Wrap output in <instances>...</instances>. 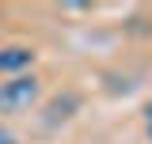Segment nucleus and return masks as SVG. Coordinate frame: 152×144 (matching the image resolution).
I'll return each mask as SVG.
<instances>
[{
  "label": "nucleus",
  "mask_w": 152,
  "mask_h": 144,
  "mask_svg": "<svg viewBox=\"0 0 152 144\" xmlns=\"http://www.w3.org/2000/svg\"><path fill=\"white\" fill-rule=\"evenodd\" d=\"M42 99V80L34 72H23L0 84V114H27L31 106H38Z\"/></svg>",
  "instance_id": "f257e3e1"
},
{
  "label": "nucleus",
  "mask_w": 152,
  "mask_h": 144,
  "mask_svg": "<svg viewBox=\"0 0 152 144\" xmlns=\"http://www.w3.org/2000/svg\"><path fill=\"white\" fill-rule=\"evenodd\" d=\"M0 144H19V137H15L8 125H0Z\"/></svg>",
  "instance_id": "39448f33"
},
{
  "label": "nucleus",
  "mask_w": 152,
  "mask_h": 144,
  "mask_svg": "<svg viewBox=\"0 0 152 144\" xmlns=\"http://www.w3.org/2000/svg\"><path fill=\"white\" fill-rule=\"evenodd\" d=\"M80 106H84L80 91L65 87V91H57L53 99H50V103L42 106V121H46V125H61V121H69V118H76V114H80Z\"/></svg>",
  "instance_id": "f03ea898"
},
{
  "label": "nucleus",
  "mask_w": 152,
  "mask_h": 144,
  "mask_svg": "<svg viewBox=\"0 0 152 144\" xmlns=\"http://www.w3.org/2000/svg\"><path fill=\"white\" fill-rule=\"evenodd\" d=\"M34 46H23V42H12V46H0V76H23V72L34 68Z\"/></svg>",
  "instance_id": "7ed1b4c3"
},
{
  "label": "nucleus",
  "mask_w": 152,
  "mask_h": 144,
  "mask_svg": "<svg viewBox=\"0 0 152 144\" xmlns=\"http://www.w3.org/2000/svg\"><path fill=\"white\" fill-rule=\"evenodd\" d=\"M145 137L152 140V99L145 103Z\"/></svg>",
  "instance_id": "20e7f679"
}]
</instances>
